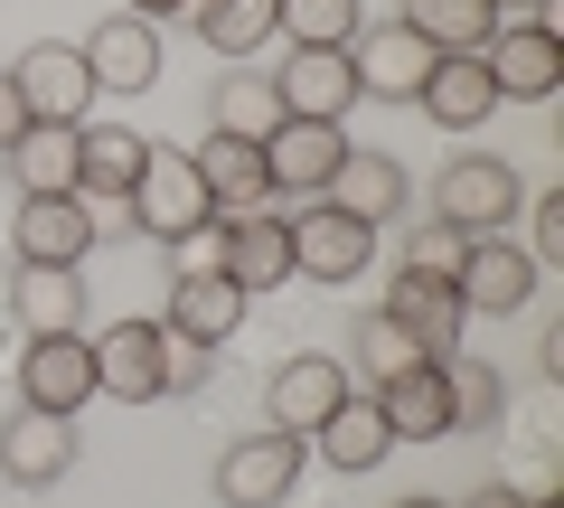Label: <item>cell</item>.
Returning a JSON list of instances; mask_svg holds the SVG:
<instances>
[{
    "instance_id": "cell-1",
    "label": "cell",
    "mask_w": 564,
    "mask_h": 508,
    "mask_svg": "<svg viewBox=\"0 0 564 508\" xmlns=\"http://www.w3.org/2000/svg\"><path fill=\"white\" fill-rule=\"evenodd\" d=\"M527 207V170L499 161V151H462V161H443V180H433V226L443 236H508Z\"/></svg>"
},
{
    "instance_id": "cell-2",
    "label": "cell",
    "mask_w": 564,
    "mask_h": 508,
    "mask_svg": "<svg viewBox=\"0 0 564 508\" xmlns=\"http://www.w3.org/2000/svg\"><path fill=\"white\" fill-rule=\"evenodd\" d=\"M302 471H311V443H302V433H282V424L236 433V443L217 452V499H226V508H282L292 489H302Z\"/></svg>"
},
{
    "instance_id": "cell-3",
    "label": "cell",
    "mask_w": 564,
    "mask_h": 508,
    "mask_svg": "<svg viewBox=\"0 0 564 508\" xmlns=\"http://www.w3.org/2000/svg\"><path fill=\"white\" fill-rule=\"evenodd\" d=\"M122 217H132L151 245H180V236H198L217 207H207V180L188 170V151H151L141 180H132V198H122Z\"/></svg>"
},
{
    "instance_id": "cell-4",
    "label": "cell",
    "mask_w": 564,
    "mask_h": 508,
    "mask_svg": "<svg viewBox=\"0 0 564 508\" xmlns=\"http://www.w3.org/2000/svg\"><path fill=\"white\" fill-rule=\"evenodd\" d=\"M452 292H462L470 321H508V311L536 302V264H527L518 236H462V255H452Z\"/></svg>"
},
{
    "instance_id": "cell-5",
    "label": "cell",
    "mask_w": 564,
    "mask_h": 508,
    "mask_svg": "<svg viewBox=\"0 0 564 508\" xmlns=\"http://www.w3.org/2000/svg\"><path fill=\"white\" fill-rule=\"evenodd\" d=\"M0 76L20 85L29 122H85V104H95V66L66 39H29L20 57H0Z\"/></svg>"
},
{
    "instance_id": "cell-6",
    "label": "cell",
    "mask_w": 564,
    "mask_h": 508,
    "mask_svg": "<svg viewBox=\"0 0 564 508\" xmlns=\"http://www.w3.org/2000/svg\"><path fill=\"white\" fill-rule=\"evenodd\" d=\"M104 377H95V329H47V339H20V406L47 414H76L95 406Z\"/></svg>"
},
{
    "instance_id": "cell-7",
    "label": "cell",
    "mask_w": 564,
    "mask_h": 508,
    "mask_svg": "<svg viewBox=\"0 0 564 508\" xmlns=\"http://www.w3.org/2000/svg\"><path fill=\"white\" fill-rule=\"evenodd\" d=\"M339 161H348V132H339V122L282 114L273 132H263V188H273V198H329Z\"/></svg>"
},
{
    "instance_id": "cell-8",
    "label": "cell",
    "mask_w": 564,
    "mask_h": 508,
    "mask_svg": "<svg viewBox=\"0 0 564 508\" xmlns=\"http://www.w3.org/2000/svg\"><path fill=\"white\" fill-rule=\"evenodd\" d=\"M386 321H395L423 358H452L462 329H480L462 311V292H452V273H433V264H395V283H386Z\"/></svg>"
},
{
    "instance_id": "cell-9",
    "label": "cell",
    "mask_w": 564,
    "mask_h": 508,
    "mask_svg": "<svg viewBox=\"0 0 564 508\" xmlns=\"http://www.w3.org/2000/svg\"><path fill=\"white\" fill-rule=\"evenodd\" d=\"M217 273L254 302V292H282L292 283V217H273V207H236V217H217Z\"/></svg>"
},
{
    "instance_id": "cell-10",
    "label": "cell",
    "mask_w": 564,
    "mask_h": 508,
    "mask_svg": "<svg viewBox=\"0 0 564 508\" xmlns=\"http://www.w3.org/2000/svg\"><path fill=\"white\" fill-rule=\"evenodd\" d=\"M10 255H20V264H85V255H95V198H76V188L20 198L10 207Z\"/></svg>"
},
{
    "instance_id": "cell-11",
    "label": "cell",
    "mask_w": 564,
    "mask_h": 508,
    "mask_svg": "<svg viewBox=\"0 0 564 508\" xmlns=\"http://www.w3.org/2000/svg\"><path fill=\"white\" fill-rule=\"evenodd\" d=\"M480 66H489V85H499V104L518 95V104H545L564 85V47H555V29H545V10H527V20H499L489 29V47H480Z\"/></svg>"
},
{
    "instance_id": "cell-12",
    "label": "cell",
    "mask_w": 564,
    "mask_h": 508,
    "mask_svg": "<svg viewBox=\"0 0 564 508\" xmlns=\"http://www.w3.org/2000/svg\"><path fill=\"white\" fill-rule=\"evenodd\" d=\"M377 264V226H358V217H339L329 198H311L302 217H292V273H311V283H358V273Z\"/></svg>"
},
{
    "instance_id": "cell-13",
    "label": "cell",
    "mask_w": 564,
    "mask_h": 508,
    "mask_svg": "<svg viewBox=\"0 0 564 508\" xmlns=\"http://www.w3.org/2000/svg\"><path fill=\"white\" fill-rule=\"evenodd\" d=\"M76 414H47V406H20L0 424V480L10 489H57L76 471Z\"/></svg>"
},
{
    "instance_id": "cell-14",
    "label": "cell",
    "mask_w": 564,
    "mask_h": 508,
    "mask_svg": "<svg viewBox=\"0 0 564 508\" xmlns=\"http://www.w3.org/2000/svg\"><path fill=\"white\" fill-rule=\"evenodd\" d=\"M348 76H358V95H377V104H414V85L433 76V47H423L404 20H367L358 39H348Z\"/></svg>"
},
{
    "instance_id": "cell-15",
    "label": "cell",
    "mask_w": 564,
    "mask_h": 508,
    "mask_svg": "<svg viewBox=\"0 0 564 508\" xmlns=\"http://www.w3.org/2000/svg\"><path fill=\"white\" fill-rule=\"evenodd\" d=\"M348 387H358V377H348L339 358L302 348V358H282V367H273V396H263L273 414H263V424H282V433H302V443H311V433L329 424V406H339Z\"/></svg>"
},
{
    "instance_id": "cell-16",
    "label": "cell",
    "mask_w": 564,
    "mask_h": 508,
    "mask_svg": "<svg viewBox=\"0 0 564 508\" xmlns=\"http://www.w3.org/2000/svg\"><path fill=\"white\" fill-rule=\"evenodd\" d=\"M85 66H95V95H151L161 85V29L113 10V20L85 39Z\"/></svg>"
},
{
    "instance_id": "cell-17",
    "label": "cell",
    "mask_w": 564,
    "mask_h": 508,
    "mask_svg": "<svg viewBox=\"0 0 564 508\" xmlns=\"http://www.w3.org/2000/svg\"><path fill=\"white\" fill-rule=\"evenodd\" d=\"M273 95H282V114H302V122H339L348 104H358L348 47H292V57L273 66Z\"/></svg>"
},
{
    "instance_id": "cell-18",
    "label": "cell",
    "mask_w": 564,
    "mask_h": 508,
    "mask_svg": "<svg viewBox=\"0 0 564 508\" xmlns=\"http://www.w3.org/2000/svg\"><path fill=\"white\" fill-rule=\"evenodd\" d=\"M95 377H104L113 406H161V321L95 329Z\"/></svg>"
},
{
    "instance_id": "cell-19",
    "label": "cell",
    "mask_w": 564,
    "mask_h": 508,
    "mask_svg": "<svg viewBox=\"0 0 564 508\" xmlns=\"http://www.w3.org/2000/svg\"><path fill=\"white\" fill-rule=\"evenodd\" d=\"M141 161H151V142H141L132 122H76V198H132Z\"/></svg>"
},
{
    "instance_id": "cell-20",
    "label": "cell",
    "mask_w": 564,
    "mask_h": 508,
    "mask_svg": "<svg viewBox=\"0 0 564 508\" xmlns=\"http://www.w3.org/2000/svg\"><path fill=\"white\" fill-rule=\"evenodd\" d=\"M404 198H414V180H404L395 151H358V142H348L339 180H329V207L358 217V226H386V217H404Z\"/></svg>"
},
{
    "instance_id": "cell-21",
    "label": "cell",
    "mask_w": 564,
    "mask_h": 508,
    "mask_svg": "<svg viewBox=\"0 0 564 508\" xmlns=\"http://www.w3.org/2000/svg\"><path fill=\"white\" fill-rule=\"evenodd\" d=\"M161 329H180V339H198V348H226L245 329V292L226 283V273H170Z\"/></svg>"
},
{
    "instance_id": "cell-22",
    "label": "cell",
    "mask_w": 564,
    "mask_h": 508,
    "mask_svg": "<svg viewBox=\"0 0 564 508\" xmlns=\"http://www.w3.org/2000/svg\"><path fill=\"white\" fill-rule=\"evenodd\" d=\"M311 452H321L329 471H377L386 452H395V424H386V406L367 387H348L339 406H329V424L311 433Z\"/></svg>"
},
{
    "instance_id": "cell-23",
    "label": "cell",
    "mask_w": 564,
    "mask_h": 508,
    "mask_svg": "<svg viewBox=\"0 0 564 508\" xmlns=\"http://www.w3.org/2000/svg\"><path fill=\"white\" fill-rule=\"evenodd\" d=\"M367 396L386 406L395 443H443V433H452V377H443V358H414L395 387H367Z\"/></svg>"
},
{
    "instance_id": "cell-24",
    "label": "cell",
    "mask_w": 564,
    "mask_h": 508,
    "mask_svg": "<svg viewBox=\"0 0 564 508\" xmlns=\"http://www.w3.org/2000/svg\"><path fill=\"white\" fill-rule=\"evenodd\" d=\"M10 311H20V339L85 329V273L76 264H20L10 273Z\"/></svg>"
},
{
    "instance_id": "cell-25",
    "label": "cell",
    "mask_w": 564,
    "mask_h": 508,
    "mask_svg": "<svg viewBox=\"0 0 564 508\" xmlns=\"http://www.w3.org/2000/svg\"><path fill=\"white\" fill-rule=\"evenodd\" d=\"M414 104L443 122V132H480V122L499 114V85H489L480 57H433V76L414 85Z\"/></svg>"
},
{
    "instance_id": "cell-26",
    "label": "cell",
    "mask_w": 564,
    "mask_h": 508,
    "mask_svg": "<svg viewBox=\"0 0 564 508\" xmlns=\"http://www.w3.org/2000/svg\"><path fill=\"white\" fill-rule=\"evenodd\" d=\"M188 170L207 180V207H217V217L273 198V188H263V142H236V132H207V142L188 151Z\"/></svg>"
},
{
    "instance_id": "cell-27",
    "label": "cell",
    "mask_w": 564,
    "mask_h": 508,
    "mask_svg": "<svg viewBox=\"0 0 564 508\" xmlns=\"http://www.w3.org/2000/svg\"><path fill=\"white\" fill-rule=\"evenodd\" d=\"M0 180L39 198V188H76V122H29L20 142L0 151Z\"/></svg>"
},
{
    "instance_id": "cell-28",
    "label": "cell",
    "mask_w": 564,
    "mask_h": 508,
    "mask_svg": "<svg viewBox=\"0 0 564 508\" xmlns=\"http://www.w3.org/2000/svg\"><path fill=\"white\" fill-rule=\"evenodd\" d=\"M395 20L414 29V39L433 47V57H480V47H489V29H499V10H489V0H404Z\"/></svg>"
},
{
    "instance_id": "cell-29",
    "label": "cell",
    "mask_w": 564,
    "mask_h": 508,
    "mask_svg": "<svg viewBox=\"0 0 564 508\" xmlns=\"http://www.w3.org/2000/svg\"><path fill=\"white\" fill-rule=\"evenodd\" d=\"M188 29H198L226 66H254L263 39H282V29H273V0H188Z\"/></svg>"
},
{
    "instance_id": "cell-30",
    "label": "cell",
    "mask_w": 564,
    "mask_h": 508,
    "mask_svg": "<svg viewBox=\"0 0 564 508\" xmlns=\"http://www.w3.org/2000/svg\"><path fill=\"white\" fill-rule=\"evenodd\" d=\"M207 104H217V132H236V142H263V132L282 122V95H273V76H263V66H226Z\"/></svg>"
},
{
    "instance_id": "cell-31",
    "label": "cell",
    "mask_w": 564,
    "mask_h": 508,
    "mask_svg": "<svg viewBox=\"0 0 564 508\" xmlns=\"http://www.w3.org/2000/svg\"><path fill=\"white\" fill-rule=\"evenodd\" d=\"M443 377H452V433H499L508 424V377H499V367H480V358L452 348Z\"/></svg>"
},
{
    "instance_id": "cell-32",
    "label": "cell",
    "mask_w": 564,
    "mask_h": 508,
    "mask_svg": "<svg viewBox=\"0 0 564 508\" xmlns=\"http://www.w3.org/2000/svg\"><path fill=\"white\" fill-rule=\"evenodd\" d=\"M273 29L292 47H348L367 29V0H273Z\"/></svg>"
},
{
    "instance_id": "cell-33",
    "label": "cell",
    "mask_w": 564,
    "mask_h": 508,
    "mask_svg": "<svg viewBox=\"0 0 564 508\" xmlns=\"http://www.w3.org/2000/svg\"><path fill=\"white\" fill-rule=\"evenodd\" d=\"M414 358H423V348L404 339V329L386 321V311H367V321H358V339H348V377H367V387H395V377H404Z\"/></svg>"
},
{
    "instance_id": "cell-34",
    "label": "cell",
    "mask_w": 564,
    "mask_h": 508,
    "mask_svg": "<svg viewBox=\"0 0 564 508\" xmlns=\"http://www.w3.org/2000/svg\"><path fill=\"white\" fill-rule=\"evenodd\" d=\"M207 377H217V348L180 339V329H161V396H198Z\"/></svg>"
},
{
    "instance_id": "cell-35",
    "label": "cell",
    "mask_w": 564,
    "mask_h": 508,
    "mask_svg": "<svg viewBox=\"0 0 564 508\" xmlns=\"http://www.w3.org/2000/svg\"><path fill=\"white\" fill-rule=\"evenodd\" d=\"M518 217H527V264H564V188H545V198H527L518 207Z\"/></svg>"
},
{
    "instance_id": "cell-36",
    "label": "cell",
    "mask_w": 564,
    "mask_h": 508,
    "mask_svg": "<svg viewBox=\"0 0 564 508\" xmlns=\"http://www.w3.org/2000/svg\"><path fill=\"white\" fill-rule=\"evenodd\" d=\"M20 132H29V104H20V85H10V76H0V151H10V142H20Z\"/></svg>"
},
{
    "instance_id": "cell-37",
    "label": "cell",
    "mask_w": 564,
    "mask_h": 508,
    "mask_svg": "<svg viewBox=\"0 0 564 508\" xmlns=\"http://www.w3.org/2000/svg\"><path fill=\"white\" fill-rule=\"evenodd\" d=\"M462 508H527V489H508V480H489V489H470Z\"/></svg>"
},
{
    "instance_id": "cell-38",
    "label": "cell",
    "mask_w": 564,
    "mask_h": 508,
    "mask_svg": "<svg viewBox=\"0 0 564 508\" xmlns=\"http://www.w3.org/2000/svg\"><path fill=\"white\" fill-rule=\"evenodd\" d=\"M132 20H188V0H122Z\"/></svg>"
},
{
    "instance_id": "cell-39",
    "label": "cell",
    "mask_w": 564,
    "mask_h": 508,
    "mask_svg": "<svg viewBox=\"0 0 564 508\" xmlns=\"http://www.w3.org/2000/svg\"><path fill=\"white\" fill-rule=\"evenodd\" d=\"M489 10H545V0H489Z\"/></svg>"
},
{
    "instance_id": "cell-40",
    "label": "cell",
    "mask_w": 564,
    "mask_h": 508,
    "mask_svg": "<svg viewBox=\"0 0 564 508\" xmlns=\"http://www.w3.org/2000/svg\"><path fill=\"white\" fill-rule=\"evenodd\" d=\"M527 508H564V499H555V489H536V499H527Z\"/></svg>"
},
{
    "instance_id": "cell-41",
    "label": "cell",
    "mask_w": 564,
    "mask_h": 508,
    "mask_svg": "<svg viewBox=\"0 0 564 508\" xmlns=\"http://www.w3.org/2000/svg\"><path fill=\"white\" fill-rule=\"evenodd\" d=\"M395 508H452V499H395Z\"/></svg>"
},
{
    "instance_id": "cell-42",
    "label": "cell",
    "mask_w": 564,
    "mask_h": 508,
    "mask_svg": "<svg viewBox=\"0 0 564 508\" xmlns=\"http://www.w3.org/2000/svg\"><path fill=\"white\" fill-rule=\"evenodd\" d=\"M0 188H10V180H0Z\"/></svg>"
}]
</instances>
